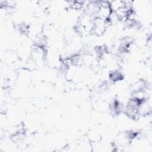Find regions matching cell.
<instances>
[{
	"instance_id": "7",
	"label": "cell",
	"mask_w": 152,
	"mask_h": 152,
	"mask_svg": "<svg viewBox=\"0 0 152 152\" xmlns=\"http://www.w3.org/2000/svg\"><path fill=\"white\" fill-rule=\"evenodd\" d=\"M121 77H122V75L121 74V73L117 71H113L110 74V78L113 81L119 80Z\"/></svg>"
},
{
	"instance_id": "5",
	"label": "cell",
	"mask_w": 152,
	"mask_h": 152,
	"mask_svg": "<svg viewBox=\"0 0 152 152\" xmlns=\"http://www.w3.org/2000/svg\"><path fill=\"white\" fill-rule=\"evenodd\" d=\"M71 7L72 9L76 10V11H79L83 9V8L84 6V2L82 1H72L71 2Z\"/></svg>"
},
{
	"instance_id": "1",
	"label": "cell",
	"mask_w": 152,
	"mask_h": 152,
	"mask_svg": "<svg viewBox=\"0 0 152 152\" xmlns=\"http://www.w3.org/2000/svg\"><path fill=\"white\" fill-rule=\"evenodd\" d=\"M94 19L89 14H83L77 21L76 30L78 33L86 35L93 31Z\"/></svg>"
},
{
	"instance_id": "3",
	"label": "cell",
	"mask_w": 152,
	"mask_h": 152,
	"mask_svg": "<svg viewBox=\"0 0 152 152\" xmlns=\"http://www.w3.org/2000/svg\"><path fill=\"white\" fill-rule=\"evenodd\" d=\"M108 20H103L99 17H96L94 19L93 23V31L94 33H95L97 36H102L106 31L107 27Z\"/></svg>"
},
{
	"instance_id": "4",
	"label": "cell",
	"mask_w": 152,
	"mask_h": 152,
	"mask_svg": "<svg viewBox=\"0 0 152 152\" xmlns=\"http://www.w3.org/2000/svg\"><path fill=\"white\" fill-rule=\"evenodd\" d=\"M110 4V7L111 8V10L112 12H116L124 7H125V2L123 1L120 0H116V1H112L111 2H109Z\"/></svg>"
},
{
	"instance_id": "2",
	"label": "cell",
	"mask_w": 152,
	"mask_h": 152,
	"mask_svg": "<svg viewBox=\"0 0 152 152\" xmlns=\"http://www.w3.org/2000/svg\"><path fill=\"white\" fill-rule=\"evenodd\" d=\"M97 17L102 18L103 20H108L112 13L111 8L110 7L109 2L103 1L99 2L97 8Z\"/></svg>"
},
{
	"instance_id": "6",
	"label": "cell",
	"mask_w": 152,
	"mask_h": 152,
	"mask_svg": "<svg viewBox=\"0 0 152 152\" xmlns=\"http://www.w3.org/2000/svg\"><path fill=\"white\" fill-rule=\"evenodd\" d=\"M89 139L94 142H97L100 140V134L96 131H91L88 133Z\"/></svg>"
}]
</instances>
